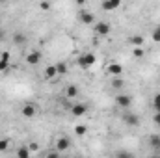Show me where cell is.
I'll return each mask as SVG.
<instances>
[{
  "instance_id": "obj_20",
  "label": "cell",
  "mask_w": 160,
  "mask_h": 158,
  "mask_svg": "<svg viewBox=\"0 0 160 158\" xmlns=\"http://www.w3.org/2000/svg\"><path fill=\"white\" fill-rule=\"evenodd\" d=\"M8 69H9V60H2V58H0V71L6 73Z\"/></svg>"
},
{
  "instance_id": "obj_17",
  "label": "cell",
  "mask_w": 160,
  "mask_h": 158,
  "mask_svg": "<svg viewBox=\"0 0 160 158\" xmlns=\"http://www.w3.org/2000/svg\"><path fill=\"white\" fill-rule=\"evenodd\" d=\"M13 41H15V45H22V43H26V36L17 32V34H13Z\"/></svg>"
},
{
  "instance_id": "obj_30",
  "label": "cell",
  "mask_w": 160,
  "mask_h": 158,
  "mask_svg": "<svg viewBox=\"0 0 160 158\" xmlns=\"http://www.w3.org/2000/svg\"><path fill=\"white\" fill-rule=\"evenodd\" d=\"M0 58H2V60H9V52H2Z\"/></svg>"
},
{
  "instance_id": "obj_25",
  "label": "cell",
  "mask_w": 160,
  "mask_h": 158,
  "mask_svg": "<svg viewBox=\"0 0 160 158\" xmlns=\"http://www.w3.org/2000/svg\"><path fill=\"white\" fill-rule=\"evenodd\" d=\"M158 143H160V136H157V134H153V136H151V145L158 149Z\"/></svg>"
},
{
  "instance_id": "obj_5",
  "label": "cell",
  "mask_w": 160,
  "mask_h": 158,
  "mask_svg": "<svg viewBox=\"0 0 160 158\" xmlns=\"http://www.w3.org/2000/svg\"><path fill=\"white\" fill-rule=\"evenodd\" d=\"M69 147H71V140H69L67 136L58 138V141H56V151H58V153H63V151H67Z\"/></svg>"
},
{
  "instance_id": "obj_27",
  "label": "cell",
  "mask_w": 160,
  "mask_h": 158,
  "mask_svg": "<svg viewBox=\"0 0 160 158\" xmlns=\"http://www.w3.org/2000/svg\"><path fill=\"white\" fill-rule=\"evenodd\" d=\"M41 9H50V2H41Z\"/></svg>"
},
{
  "instance_id": "obj_29",
  "label": "cell",
  "mask_w": 160,
  "mask_h": 158,
  "mask_svg": "<svg viewBox=\"0 0 160 158\" xmlns=\"http://www.w3.org/2000/svg\"><path fill=\"white\" fill-rule=\"evenodd\" d=\"M28 149H30V151H38V149H39V145H38V143H30V145H28Z\"/></svg>"
},
{
  "instance_id": "obj_22",
  "label": "cell",
  "mask_w": 160,
  "mask_h": 158,
  "mask_svg": "<svg viewBox=\"0 0 160 158\" xmlns=\"http://www.w3.org/2000/svg\"><path fill=\"white\" fill-rule=\"evenodd\" d=\"M143 54H145V52H143V48H142V47H138V48H134V50H132V56H134V58H143Z\"/></svg>"
},
{
  "instance_id": "obj_11",
  "label": "cell",
  "mask_w": 160,
  "mask_h": 158,
  "mask_svg": "<svg viewBox=\"0 0 160 158\" xmlns=\"http://www.w3.org/2000/svg\"><path fill=\"white\" fill-rule=\"evenodd\" d=\"M39 62H41V52H38V50H34V52H30L26 56V63L28 65H38Z\"/></svg>"
},
{
  "instance_id": "obj_14",
  "label": "cell",
  "mask_w": 160,
  "mask_h": 158,
  "mask_svg": "<svg viewBox=\"0 0 160 158\" xmlns=\"http://www.w3.org/2000/svg\"><path fill=\"white\" fill-rule=\"evenodd\" d=\"M112 87H114V89H123V87H125V80L121 78V77L112 78Z\"/></svg>"
},
{
  "instance_id": "obj_16",
  "label": "cell",
  "mask_w": 160,
  "mask_h": 158,
  "mask_svg": "<svg viewBox=\"0 0 160 158\" xmlns=\"http://www.w3.org/2000/svg\"><path fill=\"white\" fill-rule=\"evenodd\" d=\"M56 73H58V77H60V75H65V73H67V63H65V62L56 63Z\"/></svg>"
},
{
  "instance_id": "obj_10",
  "label": "cell",
  "mask_w": 160,
  "mask_h": 158,
  "mask_svg": "<svg viewBox=\"0 0 160 158\" xmlns=\"http://www.w3.org/2000/svg\"><path fill=\"white\" fill-rule=\"evenodd\" d=\"M78 19H80V22H82V24H93V22H95V17H93L89 11H80Z\"/></svg>"
},
{
  "instance_id": "obj_4",
  "label": "cell",
  "mask_w": 160,
  "mask_h": 158,
  "mask_svg": "<svg viewBox=\"0 0 160 158\" xmlns=\"http://www.w3.org/2000/svg\"><path fill=\"white\" fill-rule=\"evenodd\" d=\"M116 104H118L119 108H128V106L132 104V97L127 95V93H121V95L116 97Z\"/></svg>"
},
{
  "instance_id": "obj_12",
  "label": "cell",
  "mask_w": 160,
  "mask_h": 158,
  "mask_svg": "<svg viewBox=\"0 0 160 158\" xmlns=\"http://www.w3.org/2000/svg\"><path fill=\"white\" fill-rule=\"evenodd\" d=\"M65 95H67L69 99H75V97L78 95V87H77V86H73V84H71V86H67V87H65Z\"/></svg>"
},
{
  "instance_id": "obj_24",
  "label": "cell",
  "mask_w": 160,
  "mask_h": 158,
  "mask_svg": "<svg viewBox=\"0 0 160 158\" xmlns=\"http://www.w3.org/2000/svg\"><path fill=\"white\" fill-rule=\"evenodd\" d=\"M8 147H9V141L8 140H0V153H6Z\"/></svg>"
},
{
  "instance_id": "obj_21",
  "label": "cell",
  "mask_w": 160,
  "mask_h": 158,
  "mask_svg": "<svg viewBox=\"0 0 160 158\" xmlns=\"http://www.w3.org/2000/svg\"><path fill=\"white\" fill-rule=\"evenodd\" d=\"M153 106H155V112H160V93L155 95V99H153Z\"/></svg>"
},
{
  "instance_id": "obj_1",
  "label": "cell",
  "mask_w": 160,
  "mask_h": 158,
  "mask_svg": "<svg viewBox=\"0 0 160 158\" xmlns=\"http://www.w3.org/2000/svg\"><path fill=\"white\" fill-rule=\"evenodd\" d=\"M95 62H97V58H95V54H91V52H88V54H82L78 60H77V63H78L82 69H88V67L95 65Z\"/></svg>"
},
{
  "instance_id": "obj_6",
  "label": "cell",
  "mask_w": 160,
  "mask_h": 158,
  "mask_svg": "<svg viewBox=\"0 0 160 158\" xmlns=\"http://www.w3.org/2000/svg\"><path fill=\"white\" fill-rule=\"evenodd\" d=\"M86 112H88V106H86V104H82V102H78V104H73V106H71V114H73L75 117H82Z\"/></svg>"
},
{
  "instance_id": "obj_26",
  "label": "cell",
  "mask_w": 160,
  "mask_h": 158,
  "mask_svg": "<svg viewBox=\"0 0 160 158\" xmlns=\"http://www.w3.org/2000/svg\"><path fill=\"white\" fill-rule=\"evenodd\" d=\"M153 121H155V125H158V126H160V112H155V116H153Z\"/></svg>"
},
{
  "instance_id": "obj_18",
  "label": "cell",
  "mask_w": 160,
  "mask_h": 158,
  "mask_svg": "<svg viewBox=\"0 0 160 158\" xmlns=\"http://www.w3.org/2000/svg\"><path fill=\"white\" fill-rule=\"evenodd\" d=\"M86 132H88V126L86 125H77L75 126V134L77 136H86Z\"/></svg>"
},
{
  "instance_id": "obj_2",
  "label": "cell",
  "mask_w": 160,
  "mask_h": 158,
  "mask_svg": "<svg viewBox=\"0 0 160 158\" xmlns=\"http://www.w3.org/2000/svg\"><path fill=\"white\" fill-rule=\"evenodd\" d=\"M110 32H112V26H110V22H106V21L95 22V34H97V36H101V37H106V36H110Z\"/></svg>"
},
{
  "instance_id": "obj_28",
  "label": "cell",
  "mask_w": 160,
  "mask_h": 158,
  "mask_svg": "<svg viewBox=\"0 0 160 158\" xmlns=\"http://www.w3.org/2000/svg\"><path fill=\"white\" fill-rule=\"evenodd\" d=\"M47 158H60V155H58V151H52V153L47 155Z\"/></svg>"
},
{
  "instance_id": "obj_32",
  "label": "cell",
  "mask_w": 160,
  "mask_h": 158,
  "mask_svg": "<svg viewBox=\"0 0 160 158\" xmlns=\"http://www.w3.org/2000/svg\"><path fill=\"white\" fill-rule=\"evenodd\" d=\"M60 158H69V156H60Z\"/></svg>"
},
{
  "instance_id": "obj_7",
  "label": "cell",
  "mask_w": 160,
  "mask_h": 158,
  "mask_svg": "<svg viewBox=\"0 0 160 158\" xmlns=\"http://www.w3.org/2000/svg\"><path fill=\"white\" fill-rule=\"evenodd\" d=\"M123 123L128 125V126H138L140 125V117L136 114H125L123 116Z\"/></svg>"
},
{
  "instance_id": "obj_31",
  "label": "cell",
  "mask_w": 160,
  "mask_h": 158,
  "mask_svg": "<svg viewBox=\"0 0 160 158\" xmlns=\"http://www.w3.org/2000/svg\"><path fill=\"white\" fill-rule=\"evenodd\" d=\"M4 39V32H2V30H0V41Z\"/></svg>"
},
{
  "instance_id": "obj_19",
  "label": "cell",
  "mask_w": 160,
  "mask_h": 158,
  "mask_svg": "<svg viewBox=\"0 0 160 158\" xmlns=\"http://www.w3.org/2000/svg\"><path fill=\"white\" fill-rule=\"evenodd\" d=\"M116 158H134L132 156V153H128V151H125V149H121L116 153Z\"/></svg>"
},
{
  "instance_id": "obj_13",
  "label": "cell",
  "mask_w": 160,
  "mask_h": 158,
  "mask_svg": "<svg viewBox=\"0 0 160 158\" xmlns=\"http://www.w3.org/2000/svg\"><path fill=\"white\" fill-rule=\"evenodd\" d=\"M54 77H58V73H56V65H48V67L45 69V78H54Z\"/></svg>"
},
{
  "instance_id": "obj_33",
  "label": "cell",
  "mask_w": 160,
  "mask_h": 158,
  "mask_svg": "<svg viewBox=\"0 0 160 158\" xmlns=\"http://www.w3.org/2000/svg\"><path fill=\"white\" fill-rule=\"evenodd\" d=\"M151 158H160V156H151Z\"/></svg>"
},
{
  "instance_id": "obj_9",
  "label": "cell",
  "mask_w": 160,
  "mask_h": 158,
  "mask_svg": "<svg viewBox=\"0 0 160 158\" xmlns=\"http://www.w3.org/2000/svg\"><path fill=\"white\" fill-rule=\"evenodd\" d=\"M121 6L119 0H104L102 4H101V7L104 9V11H114V9H118Z\"/></svg>"
},
{
  "instance_id": "obj_34",
  "label": "cell",
  "mask_w": 160,
  "mask_h": 158,
  "mask_svg": "<svg viewBox=\"0 0 160 158\" xmlns=\"http://www.w3.org/2000/svg\"><path fill=\"white\" fill-rule=\"evenodd\" d=\"M158 149H160V143H158Z\"/></svg>"
},
{
  "instance_id": "obj_15",
  "label": "cell",
  "mask_w": 160,
  "mask_h": 158,
  "mask_svg": "<svg viewBox=\"0 0 160 158\" xmlns=\"http://www.w3.org/2000/svg\"><path fill=\"white\" fill-rule=\"evenodd\" d=\"M128 43H130V45H134V48H138V47H142V45H143V37H142V36H132V37L128 39Z\"/></svg>"
},
{
  "instance_id": "obj_23",
  "label": "cell",
  "mask_w": 160,
  "mask_h": 158,
  "mask_svg": "<svg viewBox=\"0 0 160 158\" xmlns=\"http://www.w3.org/2000/svg\"><path fill=\"white\" fill-rule=\"evenodd\" d=\"M153 41H155V43H160V24L153 30Z\"/></svg>"
},
{
  "instance_id": "obj_8",
  "label": "cell",
  "mask_w": 160,
  "mask_h": 158,
  "mask_svg": "<svg viewBox=\"0 0 160 158\" xmlns=\"http://www.w3.org/2000/svg\"><path fill=\"white\" fill-rule=\"evenodd\" d=\"M106 71H108V75H112V78H116V77H121L123 75V65H119V63H110Z\"/></svg>"
},
{
  "instance_id": "obj_3",
  "label": "cell",
  "mask_w": 160,
  "mask_h": 158,
  "mask_svg": "<svg viewBox=\"0 0 160 158\" xmlns=\"http://www.w3.org/2000/svg\"><path fill=\"white\" fill-rule=\"evenodd\" d=\"M21 114H22V117H26V119L36 117V114H38V106L32 104V102H26V104L21 108Z\"/></svg>"
}]
</instances>
